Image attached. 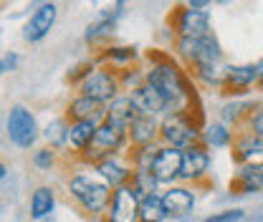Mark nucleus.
<instances>
[{
    "label": "nucleus",
    "instance_id": "1",
    "mask_svg": "<svg viewBox=\"0 0 263 222\" xmlns=\"http://www.w3.org/2000/svg\"><path fill=\"white\" fill-rule=\"evenodd\" d=\"M147 61L149 66L144 68V84H149L164 98L167 114H190L200 124H208L202 114V98H200L197 84L190 76V71L175 56L162 53V51H152Z\"/></svg>",
    "mask_w": 263,
    "mask_h": 222
},
{
    "label": "nucleus",
    "instance_id": "2",
    "mask_svg": "<svg viewBox=\"0 0 263 222\" xmlns=\"http://www.w3.org/2000/svg\"><path fill=\"white\" fill-rule=\"evenodd\" d=\"M66 190H68V197H71V199H73V202H76V205H79L91 220L106 217L114 190H111L104 179H99L97 174L76 172V174L68 177Z\"/></svg>",
    "mask_w": 263,
    "mask_h": 222
},
{
    "label": "nucleus",
    "instance_id": "3",
    "mask_svg": "<svg viewBox=\"0 0 263 222\" xmlns=\"http://www.w3.org/2000/svg\"><path fill=\"white\" fill-rule=\"evenodd\" d=\"M175 58L185 66L190 73L210 66H223L226 56L215 35L205 38H175Z\"/></svg>",
    "mask_w": 263,
    "mask_h": 222
},
{
    "label": "nucleus",
    "instance_id": "4",
    "mask_svg": "<svg viewBox=\"0 0 263 222\" xmlns=\"http://www.w3.org/2000/svg\"><path fill=\"white\" fill-rule=\"evenodd\" d=\"M127 152H129V134H127V129L117 127V124H111V122L104 119L99 124L89 149L79 157V162L86 164V167H94L101 159L114 157V154H127Z\"/></svg>",
    "mask_w": 263,
    "mask_h": 222
},
{
    "label": "nucleus",
    "instance_id": "5",
    "mask_svg": "<svg viewBox=\"0 0 263 222\" xmlns=\"http://www.w3.org/2000/svg\"><path fill=\"white\" fill-rule=\"evenodd\" d=\"M202 129L205 124H200L190 114H167L160 127V144L185 152L195 144H202Z\"/></svg>",
    "mask_w": 263,
    "mask_h": 222
},
{
    "label": "nucleus",
    "instance_id": "6",
    "mask_svg": "<svg viewBox=\"0 0 263 222\" xmlns=\"http://www.w3.org/2000/svg\"><path fill=\"white\" fill-rule=\"evenodd\" d=\"M122 91H124V86H122L119 71L106 68V66H97V68L79 84V94L89 96V98H94V101L104 104V106H109L114 98H119Z\"/></svg>",
    "mask_w": 263,
    "mask_h": 222
},
{
    "label": "nucleus",
    "instance_id": "7",
    "mask_svg": "<svg viewBox=\"0 0 263 222\" xmlns=\"http://www.w3.org/2000/svg\"><path fill=\"white\" fill-rule=\"evenodd\" d=\"M38 122H35V114H33L28 106L23 104H13L8 116H5V134L10 139L13 147L18 149H31L38 139Z\"/></svg>",
    "mask_w": 263,
    "mask_h": 222
},
{
    "label": "nucleus",
    "instance_id": "8",
    "mask_svg": "<svg viewBox=\"0 0 263 222\" xmlns=\"http://www.w3.org/2000/svg\"><path fill=\"white\" fill-rule=\"evenodd\" d=\"M170 28L175 31V38H205V35H213V18L208 10H193L185 3V5L172 8Z\"/></svg>",
    "mask_w": 263,
    "mask_h": 222
},
{
    "label": "nucleus",
    "instance_id": "9",
    "mask_svg": "<svg viewBox=\"0 0 263 222\" xmlns=\"http://www.w3.org/2000/svg\"><path fill=\"white\" fill-rule=\"evenodd\" d=\"M210 164H213V157H210V149L205 144H195L190 149L182 152V172H180V182L182 185H205L208 177H210Z\"/></svg>",
    "mask_w": 263,
    "mask_h": 222
},
{
    "label": "nucleus",
    "instance_id": "10",
    "mask_svg": "<svg viewBox=\"0 0 263 222\" xmlns=\"http://www.w3.org/2000/svg\"><path fill=\"white\" fill-rule=\"evenodd\" d=\"M258 84H261V78H258V66L256 64H230L220 91L228 98H240L251 89H258Z\"/></svg>",
    "mask_w": 263,
    "mask_h": 222
},
{
    "label": "nucleus",
    "instance_id": "11",
    "mask_svg": "<svg viewBox=\"0 0 263 222\" xmlns=\"http://www.w3.org/2000/svg\"><path fill=\"white\" fill-rule=\"evenodd\" d=\"M56 21H59V5L56 3H41V5H35L31 18L23 26V41L26 43H41L48 33L53 31Z\"/></svg>",
    "mask_w": 263,
    "mask_h": 222
},
{
    "label": "nucleus",
    "instance_id": "12",
    "mask_svg": "<svg viewBox=\"0 0 263 222\" xmlns=\"http://www.w3.org/2000/svg\"><path fill=\"white\" fill-rule=\"evenodd\" d=\"M91 169H94V174H97L99 179H104L111 190H119V187L129 185L132 174H134V169H132L127 154H114V157L101 159V162L94 164Z\"/></svg>",
    "mask_w": 263,
    "mask_h": 222
},
{
    "label": "nucleus",
    "instance_id": "13",
    "mask_svg": "<svg viewBox=\"0 0 263 222\" xmlns=\"http://www.w3.org/2000/svg\"><path fill=\"white\" fill-rule=\"evenodd\" d=\"M180 172H182V152L172 149V147H162L160 154L152 164V177L157 179L160 187H172L180 182Z\"/></svg>",
    "mask_w": 263,
    "mask_h": 222
},
{
    "label": "nucleus",
    "instance_id": "14",
    "mask_svg": "<svg viewBox=\"0 0 263 222\" xmlns=\"http://www.w3.org/2000/svg\"><path fill=\"white\" fill-rule=\"evenodd\" d=\"M160 194H162V202H164L167 215L175 217V220L187 217V215L195 210L197 194H195V190L187 187V185H172V187H164Z\"/></svg>",
    "mask_w": 263,
    "mask_h": 222
},
{
    "label": "nucleus",
    "instance_id": "15",
    "mask_svg": "<svg viewBox=\"0 0 263 222\" xmlns=\"http://www.w3.org/2000/svg\"><path fill=\"white\" fill-rule=\"evenodd\" d=\"M139 215V197L129 185L114 190L111 194V205L106 212V222H137Z\"/></svg>",
    "mask_w": 263,
    "mask_h": 222
},
{
    "label": "nucleus",
    "instance_id": "16",
    "mask_svg": "<svg viewBox=\"0 0 263 222\" xmlns=\"http://www.w3.org/2000/svg\"><path fill=\"white\" fill-rule=\"evenodd\" d=\"M230 192H233V194L263 192V159L240 164V167L235 169V177L230 179Z\"/></svg>",
    "mask_w": 263,
    "mask_h": 222
},
{
    "label": "nucleus",
    "instance_id": "17",
    "mask_svg": "<svg viewBox=\"0 0 263 222\" xmlns=\"http://www.w3.org/2000/svg\"><path fill=\"white\" fill-rule=\"evenodd\" d=\"M68 122H104L106 119V106L99 104L89 96L76 94L68 104H66V114Z\"/></svg>",
    "mask_w": 263,
    "mask_h": 222
},
{
    "label": "nucleus",
    "instance_id": "18",
    "mask_svg": "<svg viewBox=\"0 0 263 222\" xmlns=\"http://www.w3.org/2000/svg\"><path fill=\"white\" fill-rule=\"evenodd\" d=\"M160 127H162V119L137 114L134 122L127 127L129 147H149V144H157V142H160Z\"/></svg>",
    "mask_w": 263,
    "mask_h": 222
},
{
    "label": "nucleus",
    "instance_id": "19",
    "mask_svg": "<svg viewBox=\"0 0 263 222\" xmlns=\"http://www.w3.org/2000/svg\"><path fill=\"white\" fill-rule=\"evenodd\" d=\"M230 157L238 167L248 164V162H258V159H263V142L258 136H253L251 131L238 129L235 139H233V147H230Z\"/></svg>",
    "mask_w": 263,
    "mask_h": 222
},
{
    "label": "nucleus",
    "instance_id": "20",
    "mask_svg": "<svg viewBox=\"0 0 263 222\" xmlns=\"http://www.w3.org/2000/svg\"><path fill=\"white\" fill-rule=\"evenodd\" d=\"M129 98H132V104H134V109H137V114H142V116H157V119H162L164 114H167L164 98L149 84H142L134 91H129Z\"/></svg>",
    "mask_w": 263,
    "mask_h": 222
},
{
    "label": "nucleus",
    "instance_id": "21",
    "mask_svg": "<svg viewBox=\"0 0 263 222\" xmlns=\"http://www.w3.org/2000/svg\"><path fill=\"white\" fill-rule=\"evenodd\" d=\"M261 104L263 101H251V98H228V101L220 106V119H218V122H223L226 127L238 131Z\"/></svg>",
    "mask_w": 263,
    "mask_h": 222
},
{
    "label": "nucleus",
    "instance_id": "22",
    "mask_svg": "<svg viewBox=\"0 0 263 222\" xmlns=\"http://www.w3.org/2000/svg\"><path fill=\"white\" fill-rule=\"evenodd\" d=\"M56 190L51 185H38L31 192V199H28V212H31V220L41 222L46 217H51L56 212Z\"/></svg>",
    "mask_w": 263,
    "mask_h": 222
},
{
    "label": "nucleus",
    "instance_id": "23",
    "mask_svg": "<svg viewBox=\"0 0 263 222\" xmlns=\"http://www.w3.org/2000/svg\"><path fill=\"white\" fill-rule=\"evenodd\" d=\"M99 124L101 122H71V127H68V152L76 159L89 149Z\"/></svg>",
    "mask_w": 263,
    "mask_h": 222
},
{
    "label": "nucleus",
    "instance_id": "24",
    "mask_svg": "<svg viewBox=\"0 0 263 222\" xmlns=\"http://www.w3.org/2000/svg\"><path fill=\"white\" fill-rule=\"evenodd\" d=\"M137 58H139V53L132 46H106L97 56L99 64H104L106 68H114V71H127Z\"/></svg>",
    "mask_w": 263,
    "mask_h": 222
},
{
    "label": "nucleus",
    "instance_id": "25",
    "mask_svg": "<svg viewBox=\"0 0 263 222\" xmlns=\"http://www.w3.org/2000/svg\"><path fill=\"white\" fill-rule=\"evenodd\" d=\"M235 139V129L226 127L223 122H208L202 129V144L208 149H230Z\"/></svg>",
    "mask_w": 263,
    "mask_h": 222
},
{
    "label": "nucleus",
    "instance_id": "26",
    "mask_svg": "<svg viewBox=\"0 0 263 222\" xmlns=\"http://www.w3.org/2000/svg\"><path fill=\"white\" fill-rule=\"evenodd\" d=\"M68 127H71V122H68L66 116L51 119L46 127L41 129V136H43L46 147H51V149H56V152L68 149Z\"/></svg>",
    "mask_w": 263,
    "mask_h": 222
},
{
    "label": "nucleus",
    "instance_id": "27",
    "mask_svg": "<svg viewBox=\"0 0 263 222\" xmlns=\"http://www.w3.org/2000/svg\"><path fill=\"white\" fill-rule=\"evenodd\" d=\"M134 116H137V109H134V104H132L129 94H122L119 98H114L109 106H106V122H111V124H117V127H129L132 122H134Z\"/></svg>",
    "mask_w": 263,
    "mask_h": 222
},
{
    "label": "nucleus",
    "instance_id": "28",
    "mask_svg": "<svg viewBox=\"0 0 263 222\" xmlns=\"http://www.w3.org/2000/svg\"><path fill=\"white\" fill-rule=\"evenodd\" d=\"M114 33H117V21L99 15L94 23H89V26H86L84 41H86L89 46H104V48H106V43L114 38Z\"/></svg>",
    "mask_w": 263,
    "mask_h": 222
},
{
    "label": "nucleus",
    "instance_id": "29",
    "mask_svg": "<svg viewBox=\"0 0 263 222\" xmlns=\"http://www.w3.org/2000/svg\"><path fill=\"white\" fill-rule=\"evenodd\" d=\"M170 215L164 210L162 194L155 192V194H147L139 199V215H137V222H167Z\"/></svg>",
    "mask_w": 263,
    "mask_h": 222
},
{
    "label": "nucleus",
    "instance_id": "30",
    "mask_svg": "<svg viewBox=\"0 0 263 222\" xmlns=\"http://www.w3.org/2000/svg\"><path fill=\"white\" fill-rule=\"evenodd\" d=\"M160 149H162L160 142L157 144H149V147H129L127 159H129L132 169L134 172H152V164H155V159L160 154Z\"/></svg>",
    "mask_w": 263,
    "mask_h": 222
},
{
    "label": "nucleus",
    "instance_id": "31",
    "mask_svg": "<svg viewBox=\"0 0 263 222\" xmlns=\"http://www.w3.org/2000/svg\"><path fill=\"white\" fill-rule=\"evenodd\" d=\"M129 187L137 192V197H139V199H142V197H147V194L160 192V185H157V179L152 177V172H134V174H132Z\"/></svg>",
    "mask_w": 263,
    "mask_h": 222
},
{
    "label": "nucleus",
    "instance_id": "32",
    "mask_svg": "<svg viewBox=\"0 0 263 222\" xmlns=\"http://www.w3.org/2000/svg\"><path fill=\"white\" fill-rule=\"evenodd\" d=\"M31 162H33L35 169H41V172H51V169L59 164V152L51 149V147H41V149L33 152Z\"/></svg>",
    "mask_w": 263,
    "mask_h": 222
},
{
    "label": "nucleus",
    "instance_id": "33",
    "mask_svg": "<svg viewBox=\"0 0 263 222\" xmlns=\"http://www.w3.org/2000/svg\"><path fill=\"white\" fill-rule=\"evenodd\" d=\"M246 217V212L240 207H233V210H220V212H213L208 217H202L200 222H240Z\"/></svg>",
    "mask_w": 263,
    "mask_h": 222
},
{
    "label": "nucleus",
    "instance_id": "34",
    "mask_svg": "<svg viewBox=\"0 0 263 222\" xmlns=\"http://www.w3.org/2000/svg\"><path fill=\"white\" fill-rule=\"evenodd\" d=\"M240 129L251 131L253 136H258V139L263 142V104L256 109V111H253V114H251V116H248V122H246Z\"/></svg>",
    "mask_w": 263,
    "mask_h": 222
},
{
    "label": "nucleus",
    "instance_id": "35",
    "mask_svg": "<svg viewBox=\"0 0 263 222\" xmlns=\"http://www.w3.org/2000/svg\"><path fill=\"white\" fill-rule=\"evenodd\" d=\"M18 64H21V56L15 51H8L3 58H0V73H13L18 71Z\"/></svg>",
    "mask_w": 263,
    "mask_h": 222
},
{
    "label": "nucleus",
    "instance_id": "36",
    "mask_svg": "<svg viewBox=\"0 0 263 222\" xmlns=\"http://www.w3.org/2000/svg\"><path fill=\"white\" fill-rule=\"evenodd\" d=\"M187 5H190L193 10H208V8H210V3H208V0H190Z\"/></svg>",
    "mask_w": 263,
    "mask_h": 222
},
{
    "label": "nucleus",
    "instance_id": "37",
    "mask_svg": "<svg viewBox=\"0 0 263 222\" xmlns=\"http://www.w3.org/2000/svg\"><path fill=\"white\" fill-rule=\"evenodd\" d=\"M256 66H258V78H261V84H258V89L263 91V58L261 61H256Z\"/></svg>",
    "mask_w": 263,
    "mask_h": 222
},
{
    "label": "nucleus",
    "instance_id": "38",
    "mask_svg": "<svg viewBox=\"0 0 263 222\" xmlns=\"http://www.w3.org/2000/svg\"><path fill=\"white\" fill-rule=\"evenodd\" d=\"M8 177V167L5 164H0V179H5Z\"/></svg>",
    "mask_w": 263,
    "mask_h": 222
},
{
    "label": "nucleus",
    "instance_id": "39",
    "mask_svg": "<svg viewBox=\"0 0 263 222\" xmlns=\"http://www.w3.org/2000/svg\"><path fill=\"white\" fill-rule=\"evenodd\" d=\"M261 101H263V98H261Z\"/></svg>",
    "mask_w": 263,
    "mask_h": 222
}]
</instances>
